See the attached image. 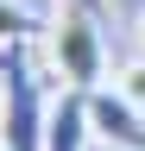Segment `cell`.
Listing matches in <instances>:
<instances>
[{"mask_svg":"<svg viewBox=\"0 0 145 151\" xmlns=\"http://www.w3.org/2000/svg\"><path fill=\"white\" fill-rule=\"evenodd\" d=\"M50 76L63 88H101L107 82V19L101 13H82V6H57L44 19V38H38Z\"/></svg>","mask_w":145,"mask_h":151,"instance_id":"6da1fadb","label":"cell"},{"mask_svg":"<svg viewBox=\"0 0 145 151\" xmlns=\"http://www.w3.org/2000/svg\"><path fill=\"white\" fill-rule=\"evenodd\" d=\"M88 113H95V145H114V151H145V107H133L114 82L88 88Z\"/></svg>","mask_w":145,"mask_h":151,"instance_id":"7a4b0ae2","label":"cell"},{"mask_svg":"<svg viewBox=\"0 0 145 151\" xmlns=\"http://www.w3.org/2000/svg\"><path fill=\"white\" fill-rule=\"evenodd\" d=\"M95 145V113H88V88H57L44 120V151H88Z\"/></svg>","mask_w":145,"mask_h":151,"instance_id":"3957f363","label":"cell"},{"mask_svg":"<svg viewBox=\"0 0 145 151\" xmlns=\"http://www.w3.org/2000/svg\"><path fill=\"white\" fill-rule=\"evenodd\" d=\"M25 38H44V19L25 13L19 0H0V50H6V44H25Z\"/></svg>","mask_w":145,"mask_h":151,"instance_id":"277c9868","label":"cell"},{"mask_svg":"<svg viewBox=\"0 0 145 151\" xmlns=\"http://www.w3.org/2000/svg\"><path fill=\"white\" fill-rule=\"evenodd\" d=\"M114 88H120L133 107H145V50H139V57H126V63L114 69Z\"/></svg>","mask_w":145,"mask_h":151,"instance_id":"5b68a950","label":"cell"},{"mask_svg":"<svg viewBox=\"0 0 145 151\" xmlns=\"http://www.w3.org/2000/svg\"><path fill=\"white\" fill-rule=\"evenodd\" d=\"M57 6H82V13H101V19H114V0H57Z\"/></svg>","mask_w":145,"mask_h":151,"instance_id":"8992f818","label":"cell"},{"mask_svg":"<svg viewBox=\"0 0 145 151\" xmlns=\"http://www.w3.org/2000/svg\"><path fill=\"white\" fill-rule=\"evenodd\" d=\"M133 38H139V50H145V13H139V19H133Z\"/></svg>","mask_w":145,"mask_h":151,"instance_id":"52a82bcc","label":"cell"},{"mask_svg":"<svg viewBox=\"0 0 145 151\" xmlns=\"http://www.w3.org/2000/svg\"><path fill=\"white\" fill-rule=\"evenodd\" d=\"M0 132H6V88H0Z\"/></svg>","mask_w":145,"mask_h":151,"instance_id":"ba28073f","label":"cell"},{"mask_svg":"<svg viewBox=\"0 0 145 151\" xmlns=\"http://www.w3.org/2000/svg\"><path fill=\"white\" fill-rule=\"evenodd\" d=\"M0 151H6V145H0Z\"/></svg>","mask_w":145,"mask_h":151,"instance_id":"9c48e42d","label":"cell"}]
</instances>
